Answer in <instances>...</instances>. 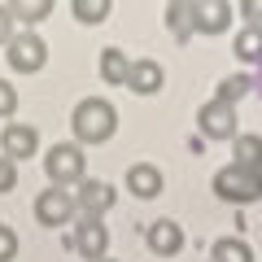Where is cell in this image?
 I'll return each instance as SVG.
<instances>
[{
  "mask_svg": "<svg viewBox=\"0 0 262 262\" xmlns=\"http://www.w3.org/2000/svg\"><path fill=\"white\" fill-rule=\"evenodd\" d=\"M232 13L236 5H227V0H210V5L196 0V35H223L232 27Z\"/></svg>",
  "mask_w": 262,
  "mask_h": 262,
  "instance_id": "4fadbf2b",
  "label": "cell"
},
{
  "mask_svg": "<svg viewBox=\"0 0 262 262\" xmlns=\"http://www.w3.org/2000/svg\"><path fill=\"white\" fill-rule=\"evenodd\" d=\"M35 149H39L35 127H27V122H5V131H0V158L27 162V158H35Z\"/></svg>",
  "mask_w": 262,
  "mask_h": 262,
  "instance_id": "9c48e42d",
  "label": "cell"
},
{
  "mask_svg": "<svg viewBox=\"0 0 262 262\" xmlns=\"http://www.w3.org/2000/svg\"><path fill=\"white\" fill-rule=\"evenodd\" d=\"M70 249H75L79 258H88V262H101L105 249H110V227H105V219L79 214L75 227H70Z\"/></svg>",
  "mask_w": 262,
  "mask_h": 262,
  "instance_id": "5b68a950",
  "label": "cell"
},
{
  "mask_svg": "<svg viewBox=\"0 0 262 262\" xmlns=\"http://www.w3.org/2000/svg\"><path fill=\"white\" fill-rule=\"evenodd\" d=\"M83 170H88V158H83V149H79L75 140L70 144H53L48 149V158H44V175H48V184L53 188H66V184H83Z\"/></svg>",
  "mask_w": 262,
  "mask_h": 262,
  "instance_id": "3957f363",
  "label": "cell"
},
{
  "mask_svg": "<svg viewBox=\"0 0 262 262\" xmlns=\"http://www.w3.org/2000/svg\"><path fill=\"white\" fill-rule=\"evenodd\" d=\"M162 83H166V70H162V61H153V57H136V66H131V79L127 88L136 96H158Z\"/></svg>",
  "mask_w": 262,
  "mask_h": 262,
  "instance_id": "7c38bea8",
  "label": "cell"
},
{
  "mask_svg": "<svg viewBox=\"0 0 262 262\" xmlns=\"http://www.w3.org/2000/svg\"><path fill=\"white\" fill-rule=\"evenodd\" d=\"M5 61H9L13 75H35V70H44V61H48V44L35 35V31H18V35L5 44Z\"/></svg>",
  "mask_w": 262,
  "mask_h": 262,
  "instance_id": "277c9868",
  "label": "cell"
},
{
  "mask_svg": "<svg viewBox=\"0 0 262 262\" xmlns=\"http://www.w3.org/2000/svg\"><path fill=\"white\" fill-rule=\"evenodd\" d=\"M18 258V232L0 223V262H13Z\"/></svg>",
  "mask_w": 262,
  "mask_h": 262,
  "instance_id": "7402d4cb",
  "label": "cell"
},
{
  "mask_svg": "<svg viewBox=\"0 0 262 262\" xmlns=\"http://www.w3.org/2000/svg\"><path fill=\"white\" fill-rule=\"evenodd\" d=\"M9 13H13V22H22V27H35V22L53 18V0H13Z\"/></svg>",
  "mask_w": 262,
  "mask_h": 262,
  "instance_id": "ffe728a7",
  "label": "cell"
},
{
  "mask_svg": "<svg viewBox=\"0 0 262 262\" xmlns=\"http://www.w3.org/2000/svg\"><path fill=\"white\" fill-rule=\"evenodd\" d=\"M253 92V75H227V79H219V88H214V101H223V105H232L236 110V101H245V96Z\"/></svg>",
  "mask_w": 262,
  "mask_h": 262,
  "instance_id": "d6986e66",
  "label": "cell"
},
{
  "mask_svg": "<svg viewBox=\"0 0 262 262\" xmlns=\"http://www.w3.org/2000/svg\"><path fill=\"white\" fill-rule=\"evenodd\" d=\"M114 201H118V192H114L105 179H83V184L75 188V206H79V214H88V219H105L114 210Z\"/></svg>",
  "mask_w": 262,
  "mask_h": 262,
  "instance_id": "ba28073f",
  "label": "cell"
},
{
  "mask_svg": "<svg viewBox=\"0 0 262 262\" xmlns=\"http://www.w3.org/2000/svg\"><path fill=\"white\" fill-rule=\"evenodd\" d=\"M210 262H253V249L241 236H219V241L210 245Z\"/></svg>",
  "mask_w": 262,
  "mask_h": 262,
  "instance_id": "ac0fdd59",
  "label": "cell"
},
{
  "mask_svg": "<svg viewBox=\"0 0 262 262\" xmlns=\"http://www.w3.org/2000/svg\"><path fill=\"white\" fill-rule=\"evenodd\" d=\"M144 245H149L158 258H175V253L184 249V227H179L175 219H158V223H149V232H144Z\"/></svg>",
  "mask_w": 262,
  "mask_h": 262,
  "instance_id": "8fae6325",
  "label": "cell"
},
{
  "mask_svg": "<svg viewBox=\"0 0 262 262\" xmlns=\"http://www.w3.org/2000/svg\"><path fill=\"white\" fill-rule=\"evenodd\" d=\"M35 219L39 227H66L70 219H79V206H75V192H66V188H53L35 196Z\"/></svg>",
  "mask_w": 262,
  "mask_h": 262,
  "instance_id": "52a82bcc",
  "label": "cell"
},
{
  "mask_svg": "<svg viewBox=\"0 0 262 262\" xmlns=\"http://www.w3.org/2000/svg\"><path fill=\"white\" fill-rule=\"evenodd\" d=\"M131 66H136V57H127L122 48H101V79L110 88H127Z\"/></svg>",
  "mask_w": 262,
  "mask_h": 262,
  "instance_id": "9a60e30c",
  "label": "cell"
},
{
  "mask_svg": "<svg viewBox=\"0 0 262 262\" xmlns=\"http://www.w3.org/2000/svg\"><path fill=\"white\" fill-rule=\"evenodd\" d=\"M70 131H75V144L88 149V144H105L118 131V110H114L105 96H83L70 114Z\"/></svg>",
  "mask_w": 262,
  "mask_h": 262,
  "instance_id": "6da1fadb",
  "label": "cell"
},
{
  "mask_svg": "<svg viewBox=\"0 0 262 262\" xmlns=\"http://www.w3.org/2000/svg\"><path fill=\"white\" fill-rule=\"evenodd\" d=\"M232 158H236V166H245V170H262V136L241 131L232 140Z\"/></svg>",
  "mask_w": 262,
  "mask_h": 262,
  "instance_id": "2e32d148",
  "label": "cell"
},
{
  "mask_svg": "<svg viewBox=\"0 0 262 262\" xmlns=\"http://www.w3.org/2000/svg\"><path fill=\"white\" fill-rule=\"evenodd\" d=\"M101 262H110V258H101Z\"/></svg>",
  "mask_w": 262,
  "mask_h": 262,
  "instance_id": "484cf974",
  "label": "cell"
},
{
  "mask_svg": "<svg viewBox=\"0 0 262 262\" xmlns=\"http://www.w3.org/2000/svg\"><path fill=\"white\" fill-rule=\"evenodd\" d=\"M232 53L241 57L245 66H262V31L258 27H241L232 39Z\"/></svg>",
  "mask_w": 262,
  "mask_h": 262,
  "instance_id": "e0dca14e",
  "label": "cell"
},
{
  "mask_svg": "<svg viewBox=\"0 0 262 262\" xmlns=\"http://www.w3.org/2000/svg\"><path fill=\"white\" fill-rule=\"evenodd\" d=\"M196 131H201V140H236V136H241V127H236V110L210 96V101L196 110Z\"/></svg>",
  "mask_w": 262,
  "mask_h": 262,
  "instance_id": "8992f818",
  "label": "cell"
},
{
  "mask_svg": "<svg viewBox=\"0 0 262 262\" xmlns=\"http://www.w3.org/2000/svg\"><path fill=\"white\" fill-rule=\"evenodd\" d=\"M210 188L227 206H249V201H262V170H245L236 162H227L223 170H214Z\"/></svg>",
  "mask_w": 262,
  "mask_h": 262,
  "instance_id": "7a4b0ae2",
  "label": "cell"
},
{
  "mask_svg": "<svg viewBox=\"0 0 262 262\" xmlns=\"http://www.w3.org/2000/svg\"><path fill=\"white\" fill-rule=\"evenodd\" d=\"M13 188H18V162L0 158V196H5V192H13Z\"/></svg>",
  "mask_w": 262,
  "mask_h": 262,
  "instance_id": "603a6c76",
  "label": "cell"
},
{
  "mask_svg": "<svg viewBox=\"0 0 262 262\" xmlns=\"http://www.w3.org/2000/svg\"><path fill=\"white\" fill-rule=\"evenodd\" d=\"M13 35H18V22H13L9 5H0V44H9Z\"/></svg>",
  "mask_w": 262,
  "mask_h": 262,
  "instance_id": "d4e9b609",
  "label": "cell"
},
{
  "mask_svg": "<svg viewBox=\"0 0 262 262\" xmlns=\"http://www.w3.org/2000/svg\"><path fill=\"white\" fill-rule=\"evenodd\" d=\"M110 0H75L70 5V13H75V22H83V27H96V22H105L110 18Z\"/></svg>",
  "mask_w": 262,
  "mask_h": 262,
  "instance_id": "44dd1931",
  "label": "cell"
},
{
  "mask_svg": "<svg viewBox=\"0 0 262 262\" xmlns=\"http://www.w3.org/2000/svg\"><path fill=\"white\" fill-rule=\"evenodd\" d=\"M166 27H170V35H175L179 44H188V39L196 35V0H175V5H166Z\"/></svg>",
  "mask_w": 262,
  "mask_h": 262,
  "instance_id": "5bb4252c",
  "label": "cell"
},
{
  "mask_svg": "<svg viewBox=\"0 0 262 262\" xmlns=\"http://www.w3.org/2000/svg\"><path fill=\"white\" fill-rule=\"evenodd\" d=\"M13 110H18V88L0 79V118H13Z\"/></svg>",
  "mask_w": 262,
  "mask_h": 262,
  "instance_id": "cb8c5ba5",
  "label": "cell"
},
{
  "mask_svg": "<svg viewBox=\"0 0 262 262\" xmlns=\"http://www.w3.org/2000/svg\"><path fill=\"white\" fill-rule=\"evenodd\" d=\"M162 188H166V175L153 162H131L127 166V192L136 201H153V196H162Z\"/></svg>",
  "mask_w": 262,
  "mask_h": 262,
  "instance_id": "30bf717a",
  "label": "cell"
}]
</instances>
